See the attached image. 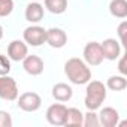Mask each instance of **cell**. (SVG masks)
Wrapping results in <instances>:
<instances>
[{"label": "cell", "mask_w": 127, "mask_h": 127, "mask_svg": "<svg viewBox=\"0 0 127 127\" xmlns=\"http://www.w3.org/2000/svg\"><path fill=\"white\" fill-rule=\"evenodd\" d=\"M33 2H39V0H33Z\"/></svg>", "instance_id": "26"}, {"label": "cell", "mask_w": 127, "mask_h": 127, "mask_svg": "<svg viewBox=\"0 0 127 127\" xmlns=\"http://www.w3.org/2000/svg\"><path fill=\"white\" fill-rule=\"evenodd\" d=\"M64 75L75 85H84L91 79V70L88 64L78 57L69 58L64 63Z\"/></svg>", "instance_id": "1"}, {"label": "cell", "mask_w": 127, "mask_h": 127, "mask_svg": "<svg viewBox=\"0 0 127 127\" xmlns=\"http://www.w3.org/2000/svg\"><path fill=\"white\" fill-rule=\"evenodd\" d=\"M45 43H48L51 48H55V49H60L63 48L66 43H67V34L63 29H58V27H51L46 30V40Z\"/></svg>", "instance_id": "8"}, {"label": "cell", "mask_w": 127, "mask_h": 127, "mask_svg": "<svg viewBox=\"0 0 127 127\" xmlns=\"http://www.w3.org/2000/svg\"><path fill=\"white\" fill-rule=\"evenodd\" d=\"M11 58L3 55V54H0V76H3V75H9L11 72Z\"/></svg>", "instance_id": "21"}, {"label": "cell", "mask_w": 127, "mask_h": 127, "mask_svg": "<svg viewBox=\"0 0 127 127\" xmlns=\"http://www.w3.org/2000/svg\"><path fill=\"white\" fill-rule=\"evenodd\" d=\"M99 123L103 127H115L120 123V114L115 108L106 106L99 114Z\"/></svg>", "instance_id": "12"}, {"label": "cell", "mask_w": 127, "mask_h": 127, "mask_svg": "<svg viewBox=\"0 0 127 127\" xmlns=\"http://www.w3.org/2000/svg\"><path fill=\"white\" fill-rule=\"evenodd\" d=\"M82 55H84V61L87 63L88 66H99V64H102V61L105 60L99 42H88L84 46Z\"/></svg>", "instance_id": "6"}, {"label": "cell", "mask_w": 127, "mask_h": 127, "mask_svg": "<svg viewBox=\"0 0 127 127\" xmlns=\"http://www.w3.org/2000/svg\"><path fill=\"white\" fill-rule=\"evenodd\" d=\"M51 94L52 97L57 100V102H61V103H64V102H69L73 96V90L69 84H64V82H58L52 87L51 90Z\"/></svg>", "instance_id": "13"}, {"label": "cell", "mask_w": 127, "mask_h": 127, "mask_svg": "<svg viewBox=\"0 0 127 127\" xmlns=\"http://www.w3.org/2000/svg\"><path fill=\"white\" fill-rule=\"evenodd\" d=\"M121 58H120V63H118V70H120V73L121 75H124L126 76V73H127V69H126V66H124V63H126V57L124 55H120Z\"/></svg>", "instance_id": "24"}, {"label": "cell", "mask_w": 127, "mask_h": 127, "mask_svg": "<svg viewBox=\"0 0 127 127\" xmlns=\"http://www.w3.org/2000/svg\"><path fill=\"white\" fill-rule=\"evenodd\" d=\"M2 39H3V27L0 26V40H2Z\"/></svg>", "instance_id": "25"}, {"label": "cell", "mask_w": 127, "mask_h": 127, "mask_svg": "<svg viewBox=\"0 0 127 127\" xmlns=\"http://www.w3.org/2000/svg\"><path fill=\"white\" fill-rule=\"evenodd\" d=\"M82 126L84 127H99V115L96 114V111H88L87 114H84L82 118Z\"/></svg>", "instance_id": "19"}, {"label": "cell", "mask_w": 127, "mask_h": 127, "mask_svg": "<svg viewBox=\"0 0 127 127\" xmlns=\"http://www.w3.org/2000/svg\"><path fill=\"white\" fill-rule=\"evenodd\" d=\"M82 118H84V114L78 108H67L64 124L63 126H66V127H81L82 126Z\"/></svg>", "instance_id": "15"}, {"label": "cell", "mask_w": 127, "mask_h": 127, "mask_svg": "<svg viewBox=\"0 0 127 127\" xmlns=\"http://www.w3.org/2000/svg\"><path fill=\"white\" fill-rule=\"evenodd\" d=\"M106 88H109L111 91H123L127 88V79L124 75H112L108 78L106 82Z\"/></svg>", "instance_id": "17"}, {"label": "cell", "mask_w": 127, "mask_h": 127, "mask_svg": "<svg viewBox=\"0 0 127 127\" xmlns=\"http://www.w3.org/2000/svg\"><path fill=\"white\" fill-rule=\"evenodd\" d=\"M109 12L115 18H126L127 17V2L126 0H111Z\"/></svg>", "instance_id": "16"}, {"label": "cell", "mask_w": 127, "mask_h": 127, "mask_svg": "<svg viewBox=\"0 0 127 127\" xmlns=\"http://www.w3.org/2000/svg\"><path fill=\"white\" fill-rule=\"evenodd\" d=\"M43 67H45L43 66V60L39 55H34V54L29 55L27 54L24 57V60H23V69L32 76H39L43 72Z\"/></svg>", "instance_id": "9"}, {"label": "cell", "mask_w": 127, "mask_h": 127, "mask_svg": "<svg viewBox=\"0 0 127 127\" xmlns=\"http://www.w3.org/2000/svg\"><path fill=\"white\" fill-rule=\"evenodd\" d=\"M14 11V0H0V17H8Z\"/></svg>", "instance_id": "20"}, {"label": "cell", "mask_w": 127, "mask_h": 127, "mask_svg": "<svg viewBox=\"0 0 127 127\" xmlns=\"http://www.w3.org/2000/svg\"><path fill=\"white\" fill-rule=\"evenodd\" d=\"M66 111H67V108L63 105L61 102L51 105L46 109V114H45L46 121L51 126H63V124H64V118H66Z\"/></svg>", "instance_id": "7"}, {"label": "cell", "mask_w": 127, "mask_h": 127, "mask_svg": "<svg viewBox=\"0 0 127 127\" xmlns=\"http://www.w3.org/2000/svg\"><path fill=\"white\" fill-rule=\"evenodd\" d=\"M18 96H20V91H18L17 81L11 78L9 75L0 76V99L14 102L18 99Z\"/></svg>", "instance_id": "3"}, {"label": "cell", "mask_w": 127, "mask_h": 127, "mask_svg": "<svg viewBox=\"0 0 127 127\" xmlns=\"http://www.w3.org/2000/svg\"><path fill=\"white\" fill-rule=\"evenodd\" d=\"M18 108L24 112H36L40 106H42V99L37 93L34 91H27V93H23L18 99Z\"/></svg>", "instance_id": "5"}, {"label": "cell", "mask_w": 127, "mask_h": 127, "mask_svg": "<svg viewBox=\"0 0 127 127\" xmlns=\"http://www.w3.org/2000/svg\"><path fill=\"white\" fill-rule=\"evenodd\" d=\"M43 14H45L43 6H42L39 2H32V3H29V5L26 6V12H24L26 20H27L29 23H32V24H36V23L42 21V20H43Z\"/></svg>", "instance_id": "14"}, {"label": "cell", "mask_w": 127, "mask_h": 127, "mask_svg": "<svg viewBox=\"0 0 127 127\" xmlns=\"http://www.w3.org/2000/svg\"><path fill=\"white\" fill-rule=\"evenodd\" d=\"M126 30H127V23L126 21H123L120 26H118V37H120V43H121V46H126L127 43H126Z\"/></svg>", "instance_id": "23"}, {"label": "cell", "mask_w": 127, "mask_h": 127, "mask_svg": "<svg viewBox=\"0 0 127 127\" xmlns=\"http://www.w3.org/2000/svg\"><path fill=\"white\" fill-rule=\"evenodd\" d=\"M45 8L54 15L64 14L67 9V0H45Z\"/></svg>", "instance_id": "18"}, {"label": "cell", "mask_w": 127, "mask_h": 127, "mask_svg": "<svg viewBox=\"0 0 127 127\" xmlns=\"http://www.w3.org/2000/svg\"><path fill=\"white\" fill-rule=\"evenodd\" d=\"M106 100V85L100 81H88L85 88L84 105L88 111H97Z\"/></svg>", "instance_id": "2"}, {"label": "cell", "mask_w": 127, "mask_h": 127, "mask_svg": "<svg viewBox=\"0 0 127 127\" xmlns=\"http://www.w3.org/2000/svg\"><path fill=\"white\" fill-rule=\"evenodd\" d=\"M100 48H102V52H103V58H106L109 61H115L121 55V43L118 40L112 39V37L105 39L100 43Z\"/></svg>", "instance_id": "10"}, {"label": "cell", "mask_w": 127, "mask_h": 127, "mask_svg": "<svg viewBox=\"0 0 127 127\" xmlns=\"http://www.w3.org/2000/svg\"><path fill=\"white\" fill-rule=\"evenodd\" d=\"M23 39L30 46H40L46 40V30L40 26H30L24 30Z\"/></svg>", "instance_id": "4"}, {"label": "cell", "mask_w": 127, "mask_h": 127, "mask_svg": "<svg viewBox=\"0 0 127 127\" xmlns=\"http://www.w3.org/2000/svg\"><path fill=\"white\" fill-rule=\"evenodd\" d=\"M12 117L6 111H0V127H12Z\"/></svg>", "instance_id": "22"}, {"label": "cell", "mask_w": 127, "mask_h": 127, "mask_svg": "<svg viewBox=\"0 0 127 127\" xmlns=\"http://www.w3.org/2000/svg\"><path fill=\"white\" fill-rule=\"evenodd\" d=\"M27 54H29V45L24 40L15 39L8 46V57L12 61H23Z\"/></svg>", "instance_id": "11"}]
</instances>
